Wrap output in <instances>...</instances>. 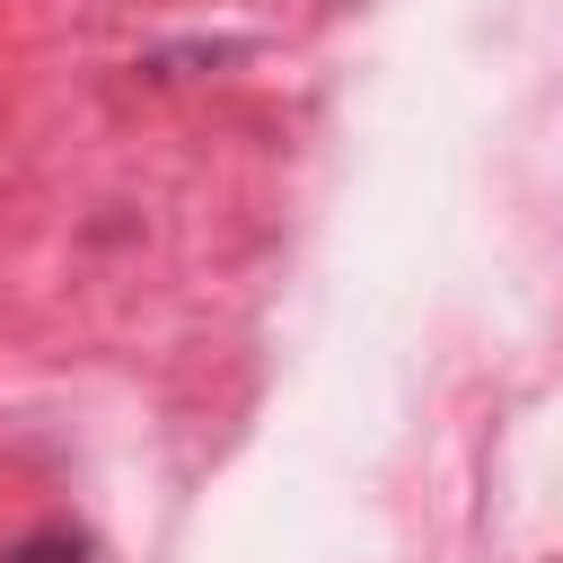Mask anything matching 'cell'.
Returning <instances> with one entry per match:
<instances>
[{"mask_svg": "<svg viewBox=\"0 0 563 563\" xmlns=\"http://www.w3.org/2000/svg\"><path fill=\"white\" fill-rule=\"evenodd\" d=\"M0 563H88V537L53 519V528H26V537H18V545H9Z\"/></svg>", "mask_w": 563, "mask_h": 563, "instance_id": "obj_1", "label": "cell"}]
</instances>
